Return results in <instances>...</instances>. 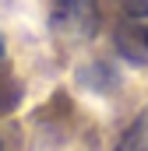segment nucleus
Segmentation results:
<instances>
[{
  "label": "nucleus",
  "instance_id": "5",
  "mask_svg": "<svg viewBox=\"0 0 148 151\" xmlns=\"http://www.w3.org/2000/svg\"><path fill=\"white\" fill-rule=\"evenodd\" d=\"M0 60H7V49H4V39H0Z\"/></svg>",
  "mask_w": 148,
  "mask_h": 151
},
{
  "label": "nucleus",
  "instance_id": "3",
  "mask_svg": "<svg viewBox=\"0 0 148 151\" xmlns=\"http://www.w3.org/2000/svg\"><path fill=\"white\" fill-rule=\"evenodd\" d=\"M18 99H21V88L7 70V60H0V113H11L18 106Z\"/></svg>",
  "mask_w": 148,
  "mask_h": 151
},
{
  "label": "nucleus",
  "instance_id": "4",
  "mask_svg": "<svg viewBox=\"0 0 148 151\" xmlns=\"http://www.w3.org/2000/svg\"><path fill=\"white\" fill-rule=\"evenodd\" d=\"M123 11L131 18H145L148 14V0H123Z\"/></svg>",
  "mask_w": 148,
  "mask_h": 151
},
{
  "label": "nucleus",
  "instance_id": "1",
  "mask_svg": "<svg viewBox=\"0 0 148 151\" xmlns=\"http://www.w3.org/2000/svg\"><path fill=\"white\" fill-rule=\"evenodd\" d=\"M49 28L67 42H88L99 32V4L95 0H53Z\"/></svg>",
  "mask_w": 148,
  "mask_h": 151
},
{
  "label": "nucleus",
  "instance_id": "6",
  "mask_svg": "<svg viewBox=\"0 0 148 151\" xmlns=\"http://www.w3.org/2000/svg\"><path fill=\"white\" fill-rule=\"evenodd\" d=\"M0 151H4V141H0Z\"/></svg>",
  "mask_w": 148,
  "mask_h": 151
},
{
  "label": "nucleus",
  "instance_id": "2",
  "mask_svg": "<svg viewBox=\"0 0 148 151\" xmlns=\"http://www.w3.org/2000/svg\"><path fill=\"white\" fill-rule=\"evenodd\" d=\"M116 151H148V106L138 113V119L123 130V137H120Z\"/></svg>",
  "mask_w": 148,
  "mask_h": 151
}]
</instances>
